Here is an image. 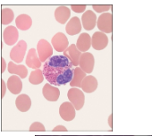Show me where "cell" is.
I'll return each instance as SVG.
<instances>
[{
	"label": "cell",
	"mask_w": 152,
	"mask_h": 136,
	"mask_svg": "<svg viewBox=\"0 0 152 136\" xmlns=\"http://www.w3.org/2000/svg\"><path fill=\"white\" fill-rule=\"evenodd\" d=\"M15 105L21 112H27L31 107V100L26 94H21L16 98Z\"/></svg>",
	"instance_id": "21"
},
{
	"label": "cell",
	"mask_w": 152,
	"mask_h": 136,
	"mask_svg": "<svg viewBox=\"0 0 152 136\" xmlns=\"http://www.w3.org/2000/svg\"><path fill=\"white\" fill-rule=\"evenodd\" d=\"M86 77V73H84L80 67H75L73 71V76L72 81L70 82V86L72 88L81 87L82 82Z\"/></svg>",
	"instance_id": "22"
},
{
	"label": "cell",
	"mask_w": 152,
	"mask_h": 136,
	"mask_svg": "<svg viewBox=\"0 0 152 136\" xmlns=\"http://www.w3.org/2000/svg\"><path fill=\"white\" fill-rule=\"evenodd\" d=\"M70 15L71 10L66 7H59L55 11V18L61 24H64L66 22H68Z\"/></svg>",
	"instance_id": "19"
},
{
	"label": "cell",
	"mask_w": 152,
	"mask_h": 136,
	"mask_svg": "<svg viewBox=\"0 0 152 136\" xmlns=\"http://www.w3.org/2000/svg\"><path fill=\"white\" fill-rule=\"evenodd\" d=\"M81 88L86 93L94 92L98 88V81L94 76H91V75L86 76L82 82Z\"/></svg>",
	"instance_id": "16"
},
{
	"label": "cell",
	"mask_w": 152,
	"mask_h": 136,
	"mask_svg": "<svg viewBox=\"0 0 152 136\" xmlns=\"http://www.w3.org/2000/svg\"><path fill=\"white\" fill-rule=\"evenodd\" d=\"M129 136H132V135H129Z\"/></svg>",
	"instance_id": "38"
},
{
	"label": "cell",
	"mask_w": 152,
	"mask_h": 136,
	"mask_svg": "<svg viewBox=\"0 0 152 136\" xmlns=\"http://www.w3.org/2000/svg\"><path fill=\"white\" fill-rule=\"evenodd\" d=\"M42 93H43L44 98L48 101H57L60 96L59 89L49 83H46L44 85L42 89Z\"/></svg>",
	"instance_id": "12"
},
{
	"label": "cell",
	"mask_w": 152,
	"mask_h": 136,
	"mask_svg": "<svg viewBox=\"0 0 152 136\" xmlns=\"http://www.w3.org/2000/svg\"><path fill=\"white\" fill-rule=\"evenodd\" d=\"M6 70V61L2 58V72Z\"/></svg>",
	"instance_id": "32"
},
{
	"label": "cell",
	"mask_w": 152,
	"mask_h": 136,
	"mask_svg": "<svg viewBox=\"0 0 152 136\" xmlns=\"http://www.w3.org/2000/svg\"><path fill=\"white\" fill-rule=\"evenodd\" d=\"M44 78L45 77H44L42 70L37 69L31 73L30 77H29V82L33 85H39L44 81Z\"/></svg>",
	"instance_id": "24"
},
{
	"label": "cell",
	"mask_w": 152,
	"mask_h": 136,
	"mask_svg": "<svg viewBox=\"0 0 152 136\" xmlns=\"http://www.w3.org/2000/svg\"><path fill=\"white\" fill-rule=\"evenodd\" d=\"M15 15L12 9L10 8H3L2 13H1V22L2 24L7 25L9 24L13 20H14Z\"/></svg>",
	"instance_id": "25"
},
{
	"label": "cell",
	"mask_w": 152,
	"mask_h": 136,
	"mask_svg": "<svg viewBox=\"0 0 152 136\" xmlns=\"http://www.w3.org/2000/svg\"><path fill=\"white\" fill-rule=\"evenodd\" d=\"M53 131H64H64H67V129L63 125H57L53 129Z\"/></svg>",
	"instance_id": "29"
},
{
	"label": "cell",
	"mask_w": 152,
	"mask_h": 136,
	"mask_svg": "<svg viewBox=\"0 0 152 136\" xmlns=\"http://www.w3.org/2000/svg\"><path fill=\"white\" fill-rule=\"evenodd\" d=\"M107 136H110V135H107ZM114 136H121V135H114Z\"/></svg>",
	"instance_id": "35"
},
{
	"label": "cell",
	"mask_w": 152,
	"mask_h": 136,
	"mask_svg": "<svg viewBox=\"0 0 152 136\" xmlns=\"http://www.w3.org/2000/svg\"><path fill=\"white\" fill-rule=\"evenodd\" d=\"M37 136H39V135H37Z\"/></svg>",
	"instance_id": "39"
},
{
	"label": "cell",
	"mask_w": 152,
	"mask_h": 136,
	"mask_svg": "<svg viewBox=\"0 0 152 136\" xmlns=\"http://www.w3.org/2000/svg\"><path fill=\"white\" fill-rule=\"evenodd\" d=\"M37 53L40 62L45 63L53 55V48L50 43L46 39H40L37 45Z\"/></svg>",
	"instance_id": "3"
},
{
	"label": "cell",
	"mask_w": 152,
	"mask_h": 136,
	"mask_svg": "<svg viewBox=\"0 0 152 136\" xmlns=\"http://www.w3.org/2000/svg\"><path fill=\"white\" fill-rule=\"evenodd\" d=\"M15 23H16V27L21 30V31H27L31 27L32 24V20L31 18V16H29L28 15H20L18 17H16L15 19Z\"/></svg>",
	"instance_id": "23"
},
{
	"label": "cell",
	"mask_w": 152,
	"mask_h": 136,
	"mask_svg": "<svg viewBox=\"0 0 152 136\" xmlns=\"http://www.w3.org/2000/svg\"><path fill=\"white\" fill-rule=\"evenodd\" d=\"M54 136H60V135H54Z\"/></svg>",
	"instance_id": "37"
},
{
	"label": "cell",
	"mask_w": 152,
	"mask_h": 136,
	"mask_svg": "<svg viewBox=\"0 0 152 136\" xmlns=\"http://www.w3.org/2000/svg\"><path fill=\"white\" fill-rule=\"evenodd\" d=\"M59 115L64 121H72L75 117V108L71 102H64L59 107Z\"/></svg>",
	"instance_id": "10"
},
{
	"label": "cell",
	"mask_w": 152,
	"mask_h": 136,
	"mask_svg": "<svg viewBox=\"0 0 152 136\" xmlns=\"http://www.w3.org/2000/svg\"><path fill=\"white\" fill-rule=\"evenodd\" d=\"M80 136H99V135H80Z\"/></svg>",
	"instance_id": "33"
},
{
	"label": "cell",
	"mask_w": 152,
	"mask_h": 136,
	"mask_svg": "<svg viewBox=\"0 0 152 136\" xmlns=\"http://www.w3.org/2000/svg\"><path fill=\"white\" fill-rule=\"evenodd\" d=\"M42 136H51V135H42Z\"/></svg>",
	"instance_id": "36"
},
{
	"label": "cell",
	"mask_w": 152,
	"mask_h": 136,
	"mask_svg": "<svg viewBox=\"0 0 152 136\" xmlns=\"http://www.w3.org/2000/svg\"><path fill=\"white\" fill-rule=\"evenodd\" d=\"M7 88L13 94H19L23 90V83L19 76L13 75L7 81Z\"/></svg>",
	"instance_id": "20"
},
{
	"label": "cell",
	"mask_w": 152,
	"mask_h": 136,
	"mask_svg": "<svg viewBox=\"0 0 152 136\" xmlns=\"http://www.w3.org/2000/svg\"><path fill=\"white\" fill-rule=\"evenodd\" d=\"M26 65L32 69H39L41 65V62L39 60V57L37 53V49L35 48H31L28 51L27 56H26Z\"/></svg>",
	"instance_id": "14"
},
{
	"label": "cell",
	"mask_w": 152,
	"mask_h": 136,
	"mask_svg": "<svg viewBox=\"0 0 152 136\" xmlns=\"http://www.w3.org/2000/svg\"><path fill=\"white\" fill-rule=\"evenodd\" d=\"M98 28L103 33H111L113 31V16L109 13H103L98 19Z\"/></svg>",
	"instance_id": "5"
},
{
	"label": "cell",
	"mask_w": 152,
	"mask_h": 136,
	"mask_svg": "<svg viewBox=\"0 0 152 136\" xmlns=\"http://www.w3.org/2000/svg\"><path fill=\"white\" fill-rule=\"evenodd\" d=\"M91 46V37L88 33H82L76 42V48L81 52L85 53Z\"/></svg>",
	"instance_id": "17"
},
{
	"label": "cell",
	"mask_w": 152,
	"mask_h": 136,
	"mask_svg": "<svg viewBox=\"0 0 152 136\" xmlns=\"http://www.w3.org/2000/svg\"><path fill=\"white\" fill-rule=\"evenodd\" d=\"M93 7V9L96 11V12H98V13H105V12H107V11H108L109 9H110V7H111V6H93L92 7Z\"/></svg>",
	"instance_id": "27"
},
{
	"label": "cell",
	"mask_w": 152,
	"mask_h": 136,
	"mask_svg": "<svg viewBox=\"0 0 152 136\" xmlns=\"http://www.w3.org/2000/svg\"><path fill=\"white\" fill-rule=\"evenodd\" d=\"M71 8L75 13H83L86 9V6H71Z\"/></svg>",
	"instance_id": "28"
},
{
	"label": "cell",
	"mask_w": 152,
	"mask_h": 136,
	"mask_svg": "<svg viewBox=\"0 0 152 136\" xmlns=\"http://www.w3.org/2000/svg\"><path fill=\"white\" fill-rule=\"evenodd\" d=\"M73 71L72 64L64 55L51 56L44 63L42 68L45 79L53 86H62L70 83Z\"/></svg>",
	"instance_id": "1"
},
{
	"label": "cell",
	"mask_w": 152,
	"mask_h": 136,
	"mask_svg": "<svg viewBox=\"0 0 152 136\" xmlns=\"http://www.w3.org/2000/svg\"><path fill=\"white\" fill-rule=\"evenodd\" d=\"M8 72L10 74L18 75L22 79L26 78V76L28 75V70H27V68H26L25 65H23V64H19L18 65V64H15L12 61L8 64Z\"/></svg>",
	"instance_id": "18"
},
{
	"label": "cell",
	"mask_w": 152,
	"mask_h": 136,
	"mask_svg": "<svg viewBox=\"0 0 152 136\" xmlns=\"http://www.w3.org/2000/svg\"><path fill=\"white\" fill-rule=\"evenodd\" d=\"M1 83H2V91H1L2 95H1V98H3V97H4V95L6 94V89H7V86H6L5 83H4V81H2Z\"/></svg>",
	"instance_id": "30"
},
{
	"label": "cell",
	"mask_w": 152,
	"mask_h": 136,
	"mask_svg": "<svg viewBox=\"0 0 152 136\" xmlns=\"http://www.w3.org/2000/svg\"><path fill=\"white\" fill-rule=\"evenodd\" d=\"M18 30L15 26H8L5 29L3 33V39L7 45L12 46L17 43L18 40Z\"/></svg>",
	"instance_id": "11"
},
{
	"label": "cell",
	"mask_w": 152,
	"mask_h": 136,
	"mask_svg": "<svg viewBox=\"0 0 152 136\" xmlns=\"http://www.w3.org/2000/svg\"><path fill=\"white\" fill-rule=\"evenodd\" d=\"M62 136H69V135H62ZM70 136H77V135H70Z\"/></svg>",
	"instance_id": "34"
},
{
	"label": "cell",
	"mask_w": 152,
	"mask_h": 136,
	"mask_svg": "<svg viewBox=\"0 0 152 136\" xmlns=\"http://www.w3.org/2000/svg\"><path fill=\"white\" fill-rule=\"evenodd\" d=\"M51 43L55 50L58 52H64L68 48L69 44L66 36L62 32H57L56 34H55V36H53L51 39Z\"/></svg>",
	"instance_id": "8"
},
{
	"label": "cell",
	"mask_w": 152,
	"mask_h": 136,
	"mask_svg": "<svg viewBox=\"0 0 152 136\" xmlns=\"http://www.w3.org/2000/svg\"><path fill=\"white\" fill-rule=\"evenodd\" d=\"M108 124H109V126L112 128V127H113V123H112V115H110V116H109V117H108Z\"/></svg>",
	"instance_id": "31"
},
{
	"label": "cell",
	"mask_w": 152,
	"mask_h": 136,
	"mask_svg": "<svg viewBox=\"0 0 152 136\" xmlns=\"http://www.w3.org/2000/svg\"><path fill=\"white\" fill-rule=\"evenodd\" d=\"M108 44V38L107 35L101 31L95 32L91 37V46L96 50L104 49Z\"/></svg>",
	"instance_id": "9"
},
{
	"label": "cell",
	"mask_w": 152,
	"mask_h": 136,
	"mask_svg": "<svg viewBox=\"0 0 152 136\" xmlns=\"http://www.w3.org/2000/svg\"><path fill=\"white\" fill-rule=\"evenodd\" d=\"M27 49V43L24 40H20L17 44L12 48L10 52V58L15 63H22L23 57L25 56Z\"/></svg>",
	"instance_id": "4"
},
{
	"label": "cell",
	"mask_w": 152,
	"mask_h": 136,
	"mask_svg": "<svg viewBox=\"0 0 152 136\" xmlns=\"http://www.w3.org/2000/svg\"><path fill=\"white\" fill-rule=\"evenodd\" d=\"M30 131H45V126L39 122H35L31 125Z\"/></svg>",
	"instance_id": "26"
},
{
	"label": "cell",
	"mask_w": 152,
	"mask_h": 136,
	"mask_svg": "<svg viewBox=\"0 0 152 136\" xmlns=\"http://www.w3.org/2000/svg\"><path fill=\"white\" fill-rule=\"evenodd\" d=\"M64 56L71 61L73 66L77 67L79 65V61L82 56V52L76 48V45L72 44L64 51Z\"/></svg>",
	"instance_id": "7"
},
{
	"label": "cell",
	"mask_w": 152,
	"mask_h": 136,
	"mask_svg": "<svg viewBox=\"0 0 152 136\" xmlns=\"http://www.w3.org/2000/svg\"><path fill=\"white\" fill-rule=\"evenodd\" d=\"M96 23H97V16L92 11L88 10L85 13H83L82 16V23L85 30L87 31L93 30L96 25Z\"/></svg>",
	"instance_id": "13"
},
{
	"label": "cell",
	"mask_w": 152,
	"mask_h": 136,
	"mask_svg": "<svg viewBox=\"0 0 152 136\" xmlns=\"http://www.w3.org/2000/svg\"><path fill=\"white\" fill-rule=\"evenodd\" d=\"M94 64H95V59L91 53L85 52L82 54L80 57V61H79V65H80V68L84 73L91 74L93 71Z\"/></svg>",
	"instance_id": "6"
},
{
	"label": "cell",
	"mask_w": 152,
	"mask_h": 136,
	"mask_svg": "<svg viewBox=\"0 0 152 136\" xmlns=\"http://www.w3.org/2000/svg\"><path fill=\"white\" fill-rule=\"evenodd\" d=\"M105 136H107V135H105Z\"/></svg>",
	"instance_id": "40"
},
{
	"label": "cell",
	"mask_w": 152,
	"mask_h": 136,
	"mask_svg": "<svg viewBox=\"0 0 152 136\" xmlns=\"http://www.w3.org/2000/svg\"><path fill=\"white\" fill-rule=\"evenodd\" d=\"M65 31L69 35H76L81 32L82 31V23L78 17H72L69 20V22L66 23Z\"/></svg>",
	"instance_id": "15"
},
{
	"label": "cell",
	"mask_w": 152,
	"mask_h": 136,
	"mask_svg": "<svg viewBox=\"0 0 152 136\" xmlns=\"http://www.w3.org/2000/svg\"><path fill=\"white\" fill-rule=\"evenodd\" d=\"M67 97L73 105L75 110H81L85 103L84 93L78 88H72L68 91Z\"/></svg>",
	"instance_id": "2"
}]
</instances>
